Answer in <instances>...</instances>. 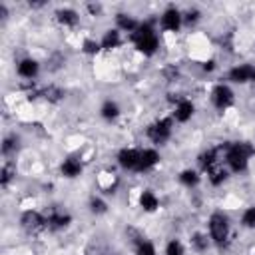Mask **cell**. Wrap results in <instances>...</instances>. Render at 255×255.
<instances>
[{"label": "cell", "mask_w": 255, "mask_h": 255, "mask_svg": "<svg viewBox=\"0 0 255 255\" xmlns=\"http://www.w3.org/2000/svg\"><path fill=\"white\" fill-rule=\"evenodd\" d=\"M159 163V151L153 147H145L139 149V161H137V169L135 171H149Z\"/></svg>", "instance_id": "obj_12"}, {"label": "cell", "mask_w": 255, "mask_h": 255, "mask_svg": "<svg viewBox=\"0 0 255 255\" xmlns=\"http://www.w3.org/2000/svg\"><path fill=\"white\" fill-rule=\"evenodd\" d=\"M183 26V12L177 10L175 6H169L161 12L159 16V28L165 32H177Z\"/></svg>", "instance_id": "obj_6"}, {"label": "cell", "mask_w": 255, "mask_h": 255, "mask_svg": "<svg viewBox=\"0 0 255 255\" xmlns=\"http://www.w3.org/2000/svg\"><path fill=\"white\" fill-rule=\"evenodd\" d=\"M137 203H139V207H141L143 211L153 213V211H157V207H159V197H157L151 189H143V191L139 193V197H137Z\"/></svg>", "instance_id": "obj_17"}, {"label": "cell", "mask_w": 255, "mask_h": 255, "mask_svg": "<svg viewBox=\"0 0 255 255\" xmlns=\"http://www.w3.org/2000/svg\"><path fill=\"white\" fill-rule=\"evenodd\" d=\"M227 177H229V171L227 169H223V167H213V169H209L207 171V179H209V183L211 185H223L225 181H227Z\"/></svg>", "instance_id": "obj_23"}, {"label": "cell", "mask_w": 255, "mask_h": 255, "mask_svg": "<svg viewBox=\"0 0 255 255\" xmlns=\"http://www.w3.org/2000/svg\"><path fill=\"white\" fill-rule=\"evenodd\" d=\"M90 211L94 215H104L108 211V205H106V201L102 197H92L90 199Z\"/></svg>", "instance_id": "obj_27"}, {"label": "cell", "mask_w": 255, "mask_h": 255, "mask_svg": "<svg viewBox=\"0 0 255 255\" xmlns=\"http://www.w3.org/2000/svg\"><path fill=\"white\" fill-rule=\"evenodd\" d=\"M10 179H12V167H10V165H4V167H2V177H0L2 185H8Z\"/></svg>", "instance_id": "obj_32"}, {"label": "cell", "mask_w": 255, "mask_h": 255, "mask_svg": "<svg viewBox=\"0 0 255 255\" xmlns=\"http://www.w3.org/2000/svg\"><path fill=\"white\" fill-rule=\"evenodd\" d=\"M100 44H102V50H116L122 44V32L118 28L106 30L104 36H102V40H100Z\"/></svg>", "instance_id": "obj_19"}, {"label": "cell", "mask_w": 255, "mask_h": 255, "mask_svg": "<svg viewBox=\"0 0 255 255\" xmlns=\"http://www.w3.org/2000/svg\"><path fill=\"white\" fill-rule=\"evenodd\" d=\"M171 131H173V118L169 116V118H159L153 124H149L145 129V135L155 145H163L171 137Z\"/></svg>", "instance_id": "obj_4"}, {"label": "cell", "mask_w": 255, "mask_h": 255, "mask_svg": "<svg viewBox=\"0 0 255 255\" xmlns=\"http://www.w3.org/2000/svg\"><path fill=\"white\" fill-rule=\"evenodd\" d=\"M116 159H118V165H120L124 171H135V169H137V161H139V149L124 147V149L118 151Z\"/></svg>", "instance_id": "obj_9"}, {"label": "cell", "mask_w": 255, "mask_h": 255, "mask_svg": "<svg viewBox=\"0 0 255 255\" xmlns=\"http://www.w3.org/2000/svg\"><path fill=\"white\" fill-rule=\"evenodd\" d=\"M16 145H18V137H16V135H8V137L4 139V143H2V153L8 155L12 149H16Z\"/></svg>", "instance_id": "obj_31"}, {"label": "cell", "mask_w": 255, "mask_h": 255, "mask_svg": "<svg viewBox=\"0 0 255 255\" xmlns=\"http://www.w3.org/2000/svg\"><path fill=\"white\" fill-rule=\"evenodd\" d=\"M70 223H72V215L66 213V211H52V213L46 217V227H50V229H54V231L66 229Z\"/></svg>", "instance_id": "obj_14"}, {"label": "cell", "mask_w": 255, "mask_h": 255, "mask_svg": "<svg viewBox=\"0 0 255 255\" xmlns=\"http://www.w3.org/2000/svg\"><path fill=\"white\" fill-rule=\"evenodd\" d=\"M135 50L143 56H153L159 48V38H157V30H155V24L151 20H143L139 22L137 30L133 34H129Z\"/></svg>", "instance_id": "obj_2"}, {"label": "cell", "mask_w": 255, "mask_h": 255, "mask_svg": "<svg viewBox=\"0 0 255 255\" xmlns=\"http://www.w3.org/2000/svg\"><path fill=\"white\" fill-rule=\"evenodd\" d=\"M16 72L24 80H34L40 74V62L34 60V58H22L16 66Z\"/></svg>", "instance_id": "obj_13"}, {"label": "cell", "mask_w": 255, "mask_h": 255, "mask_svg": "<svg viewBox=\"0 0 255 255\" xmlns=\"http://www.w3.org/2000/svg\"><path fill=\"white\" fill-rule=\"evenodd\" d=\"M199 181H201V175H199L197 169L187 167V169H183L179 173V183L185 185V187H195V185H199Z\"/></svg>", "instance_id": "obj_20"}, {"label": "cell", "mask_w": 255, "mask_h": 255, "mask_svg": "<svg viewBox=\"0 0 255 255\" xmlns=\"http://www.w3.org/2000/svg\"><path fill=\"white\" fill-rule=\"evenodd\" d=\"M207 229H209V237L217 247H223L229 239V231H231V223L229 217L223 211H213L207 219Z\"/></svg>", "instance_id": "obj_3"}, {"label": "cell", "mask_w": 255, "mask_h": 255, "mask_svg": "<svg viewBox=\"0 0 255 255\" xmlns=\"http://www.w3.org/2000/svg\"><path fill=\"white\" fill-rule=\"evenodd\" d=\"M137 26H139V22H137L131 14H126V12L116 14V28H118L120 32H129V34H133V32L137 30Z\"/></svg>", "instance_id": "obj_18"}, {"label": "cell", "mask_w": 255, "mask_h": 255, "mask_svg": "<svg viewBox=\"0 0 255 255\" xmlns=\"http://www.w3.org/2000/svg\"><path fill=\"white\" fill-rule=\"evenodd\" d=\"M193 114H195V104H193L191 100H187V98H181V100L175 104L171 118H173V122H177V124H185V122H189V120L193 118Z\"/></svg>", "instance_id": "obj_10"}, {"label": "cell", "mask_w": 255, "mask_h": 255, "mask_svg": "<svg viewBox=\"0 0 255 255\" xmlns=\"http://www.w3.org/2000/svg\"><path fill=\"white\" fill-rule=\"evenodd\" d=\"M227 80L233 84H251V82H255V66L253 64H237L227 72Z\"/></svg>", "instance_id": "obj_7"}, {"label": "cell", "mask_w": 255, "mask_h": 255, "mask_svg": "<svg viewBox=\"0 0 255 255\" xmlns=\"http://www.w3.org/2000/svg\"><path fill=\"white\" fill-rule=\"evenodd\" d=\"M82 171H84V163H82V159L76 157V155H70V157H66V159L60 163V173H62L64 177H68V179L80 177Z\"/></svg>", "instance_id": "obj_11"}, {"label": "cell", "mask_w": 255, "mask_h": 255, "mask_svg": "<svg viewBox=\"0 0 255 255\" xmlns=\"http://www.w3.org/2000/svg\"><path fill=\"white\" fill-rule=\"evenodd\" d=\"M241 225H243L245 229H255V205H251V207H247V209L243 211V215H241Z\"/></svg>", "instance_id": "obj_26"}, {"label": "cell", "mask_w": 255, "mask_h": 255, "mask_svg": "<svg viewBox=\"0 0 255 255\" xmlns=\"http://www.w3.org/2000/svg\"><path fill=\"white\" fill-rule=\"evenodd\" d=\"M40 96H42L44 100L52 102V104H58V102L64 98V90L58 88V86H48V88H44V90L40 92Z\"/></svg>", "instance_id": "obj_24"}, {"label": "cell", "mask_w": 255, "mask_h": 255, "mask_svg": "<svg viewBox=\"0 0 255 255\" xmlns=\"http://www.w3.org/2000/svg\"><path fill=\"white\" fill-rule=\"evenodd\" d=\"M201 68H203V72H213L215 70V60H205Z\"/></svg>", "instance_id": "obj_33"}, {"label": "cell", "mask_w": 255, "mask_h": 255, "mask_svg": "<svg viewBox=\"0 0 255 255\" xmlns=\"http://www.w3.org/2000/svg\"><path fill=\"white\" fill-rule=\"evenodd\" d=\"M199 18H201V12L197 8H189L187 12H183V24H187V26L195 24Z\"/></svg>", "instance_id": "obj_30"}, {"label": "cell", "mask_w": 255, "mask_h": 255, "mask_svg": "<svg viewBox=\"0 0 255 255\" xmlns=\"http://www.w3.org/2000/svg\"><path fill=\"white\" fill-rule=\"evenodd\" d=\"M20 225H22L24 231L34 233V231L46 227V217H44L40 211H36V209H26V211L20 215Z\"/></svg>", "instance_id": "obj_8"}, {"label": "cell", "mask_w": 255, "mask_h": 255, "mask_svg": "<svg viewBox=\"0 0 255 255\" xmlns=\"http://www.w3.org/2000/svg\"><path fill=\"white\" fill-rule=\"evenodd\" d=\"M185 249H183V243L179 239H171L167 245H165V255H183Z\"/></svg>", "instance_id": "obj_29"}, {"label": "cell", "mask_w": 255, "mask_h": 255, "mask_svg": "<svg viewBox=\"0 0 255 255\" xmlns=\"http://www.w3.org/2000/svg\"><path fill=\"white\" fill-rule=\"evenodd\" d=\"M235 102V94L233 90L227 86V84H217L213 86L211 90V104L219 110V112H225L227 108H231Z\"/></svg>", "instance_id": "obj_5"}, {"label": "cell", "mask_w": 255, "mask_h": 255, "mask_svg": "<svg viewBox=\"0 0 255 255\" xmlns=\"http://www.w3.org/2000/svg\"><path fill=\"white\" fill-rule=\"evenodd\" d=\"M135 255H157V251H155V245L151 243V241H139L137 243V247H135Z\"/></svg>", "instance_id": "obj_28"}, {"label": "cell", "mask_w": 255, "mask_h": 255, "mask_svg": "<svg viewBox=\"0 0 255 255\" xmlns=\"http://www.w3.org/2000/svg\"><path fill=\"white\" fill-rule=\"evenodd\" d=\"M100 116H102L106 122H112V120H116V118L120 116V106H118L114 100H106V102L102 104V108H100Z\"/></svg>", "instance_id": "obj_21"}, {"label": "cell", "mask_w": 255, "mask_h": 255, "mask_svg": "<svg viewBox=\"0 0 255 255\" xmlns=\"http://www.w3.org/2000/svg\"><path fill=\"white\" fill-rule=\"evenodd\" d=\"M189 243H191V247H193L195 251L203 253V251H207V249H209V245H211V237H207L205 233L197 231V233H193V235L189 237Z\"/></svg>", "instance_id": "obj_22"}, {"label": "cell", "mask_w": 255, "mask_h": 255, "mask_svg": "<svg viewBox=\"0 0 255 255\" xmlns=\"http://www.w3.org/2000/svg\"><path fill=\"white\" fill-rule=\"evenodd\" d=\"M100 50H102V44L98 40H94V38H86L82 42V52L88 54V56H96Z\"/></svg>", "instance_id": "obj_25"}, {"label": "cell", "mask_w": 255, "mask_h": 255, "mask_svg": "<svg viewBox=\"0 0 255 255\" xmlns=\"http://www.w3.org/2000/svg\"><path fill=\"white\" fill-rule=\"evenodd\" d=\"M88 10H90L92 16H96V14L102 12V4H88Z\"/></svg>", "instance_id": "obj_34"}, {"label": "cell", "mask_w": 255, "mask_h": 255, "mask_svg": "<svg viewBox=\"0 0 255 255\" xmlns=\"http://www.w3.org/2000/svg\"><path fill=\"white\" fill-rule=\"evenodd\" d=\"M217 157H219V149L217 147H209V149H203L199 155H197V163L203 171H209L217 165Z\"/></svg>", "instance_id": "obj_16"}, {"label": "cell", "mask_w": 255, "mask_h": 255, "mask_svg": "<svg viewBox=\"0 0 255 255\" xmlns=\"http://www.w3.org/2000/svg\"><path fill=\"white\" fill-rule=\"evenodd\" d=\"M54 16H56L58 24H62L64 28H74L80 22V14L74 8H60V10H56Z\"/></svg>", "instance_id": "obj_15"}, {"label": "cell", "mask_w": 255, "mask_h": 255, "mask_svg": "<svg viewBox=\"0 0 255 255\" xmlns=\"http://www.w3.org/2000/svg\"><path fill=\"white\" fill-rule=\"evenodd\" d=\"M255 155V147L249 141H231L225 145V163L233 173H241L249 167V159Z\"/></svg>", "instance_id": "obj_1"}]
</instances>
